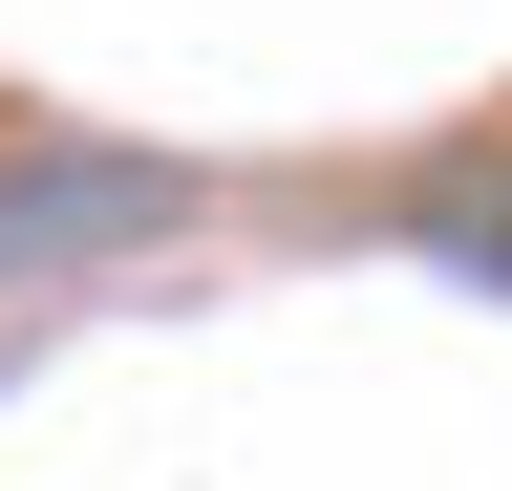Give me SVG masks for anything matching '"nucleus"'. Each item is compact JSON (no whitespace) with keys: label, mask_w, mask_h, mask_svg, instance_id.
I'll use <instances>...</instances> for the list:
<instances>
[{"label":"nucleus","mask_w":512,"mask_h":491,"mask_svg":"<svg viewBox=\"0 0 512 491\" xmlns=\"http://www.w3.org/2000/svg\"><path fill=\"white\" fill-rule=\"evenodd\" d=\"M171 214H192V171H150V150H0V299L64 257H128Z\"/></svg>","instance_id":"1"},{"label":"nucleus","mask_w":512,"mask_h":491,"mask_svg":"<svg viewBox=\"0 0 512 491\" xmlns=\"http://www.w3.org/2000/svg\"><path fill=\"white\" fill-rule=\"evenodd\" d=\"M406 235H427L448 278H512V150H470V171H427V193H406Z\"/></svg>","instance_id":"2"}]
</instances>
